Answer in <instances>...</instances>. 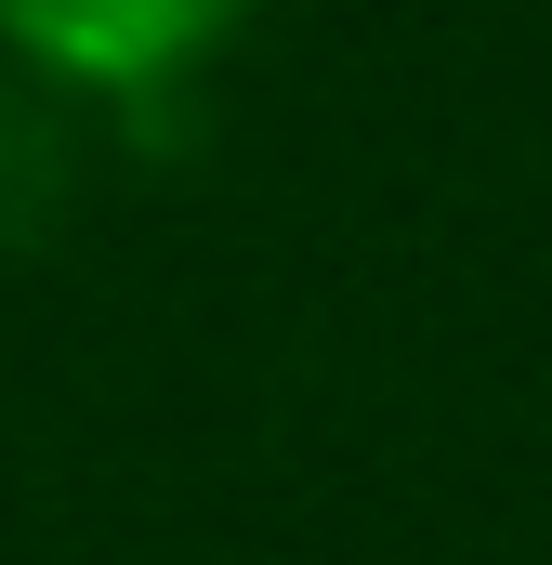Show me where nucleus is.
I'll return each mask as SVG.
<instances>
[{
    "label": "nucleus",
    "instance_id": "1",
    "mask_svg": "<svg viewBox=\"0 0 552 565\" xmlns=\"http://www.w3.org/2000/svg\"><path fill=\"white\" fill-rule=\"evenodd\" d=\"M237 26H251V0H0L13 79L93 93V106H171Z\"/></svg>",
    "mask_w": 552,
    "mask_h": 565
},
{
    "label": "nucleus",
    "instance_id": "2",
    "mask_svg": "<svg viewBox=\"0 0 552 565\" xmlns=\"http://www.w3.org/2000/svg\"><path fill=\"white\" fill-rule=\"evenodd\" d=\"M66 198H79L66 93H40V79H13V66H0V264H13V250H40V237L66 224Z\"/></svg>",
    "mask_w": 552,
    "mask_h": 565
}]
</instances>
